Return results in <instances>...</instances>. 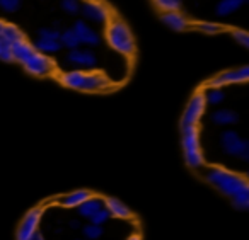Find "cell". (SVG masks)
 <instances>
[{
    "mask_svg": "<svg viewBox=\"0 0 249 240\" xmlns=\"http://www.w3.org/2000/svg\"><path fill=\"white\" fill-rule=\"evenodd\" d=\"M79 12H82V16L86 19H89V21H92V22H97V24H104V22H107V19H109V11H107V7L104 4H101V2H96V0L84 2V4L80 5Z\"/></svg>",
    "mask_w": 249,
    "mask_h": 240,
    "instance_id": "cell-11",
    "label": "cell"
},
{
    "mask_svg": "<svg viewBox=\"0 0 249 240\" xmlns=\"http://www.w3.org/2000/svg\"><path fill=\"white\" fill-rule=\"evenodd\" d=\"M82 233L86 237V240H99L103 237L104 230L103 226L99 225H94V223H87V225H82Z\"/></svg>",
    "mask_w": 249,
    "mask_h": 240,
    "instance_id": "cell-24",
    "label": "cell"
},
{
    "mask_svg": "<svg viewBox=\"0 0 249 240\" xmlns=\"http://www.w3.org/2000/svg\"><path fill=\"white\" fill-rule=\"evenodd\" d=\"M126 240H142V237H140L139 233H133V235H130Z\"/></svg>",
    "mask_w": 249,
    "mask_h": 240,
    "instance_id": "cell-35",
    "label": "cell"
},
{
    "mask_svg": "<svg viewBox=\"0 0 249 240\" xmlns=\"http://www.w3.org/2000/svg\"><path fill=\"white\" fill-rule=\"evenodd\" d=\"M246 2L248 0H220L217 4V7H215V14L218 17H227V16L234 14L235 11H239Z\"/></svg>",
    "mask_w": 249,
    "mask_h": 240,
    "instance_id": "cell-19",
    "label": "cell"
},
{
    "mask_svg": "<svg viewBox=\"0 0 249 240\" xmlns=\"http://www.w3.org/2000/svg\"><path fill=\"white\" fill-rule=\"evenodd\" d=\"M0 60H4V62H12L11 46L5 45L4 41H0Z\"/></svg>",
    "mask_w": 249,
    "mask_h": 240,
    "instance_id": "cell-31",
    "label": "cell"
},
{
    "mask_svg": "<svg viewBox=\"0 0 249 240\" xmlns=\"http://www.w3.org/2000/svg\"><path fill=\"white\" fill-rule=\"evenodd\" d=\"M67 63L73 65L77 70H82V72H87V70H94L97 67V56L94 55L92 50H70L69 55H67Z\"/></svg>",
    "mask_w": 249,
    "mask_h": 240,
    "instance_id": "cell-9",
    "label": "cell"
},
{
    "mask_svg": "<svg viewBox=\"0 0 249 240\" xmlns=\"http://www.w3.org/2000/svg\"><path fill=\"white\" fill-rule=\"evenodd\" d=\"M60 7H62L63 12H67V14H70V16H75L77 12L80 11L79 0H62V2H60Z\"/></svg>",
    "mask_w": 249,
    "mask_h": 240,
    "instance_id": "cell-28",
    "label": "cell"
},
{
    "mask_svg": "<svg viewBox=\"0 0 249 240\" xmlns=\"http://www.w3.org/2000/svg\"><path fill=\"white\" fill-rule=\"evenodd\" d=\"M60 34H62V31H58L55 28H41L38 31V38L52 39V41H60Z\"/></svg>",
    "mask_w": 249,
    "mask_h": 240,
    "instance_id": "cell-26",
    "label": "cell"
},
{
    "mask_svg": "<svg viewBox=\"0 0 249 240\" xmlns=\"http://www.w3.org/2000/svg\"><path fill=\"white\" fill-rule=\"evenodd\" d=\"M203 97L207 104H210V106H218V104L224 103L225 92L222 89H213V87H210L207 92H203Z\"/></svg>",
    "mask_w": 249,
    "mask_h": 240,
    "instance_id": "cell-23",
    "label": "cell"
},
{
    "mask_svg": "<svg viewBox=\"0 0 249 240\" xmlns=\"http://www.w3.org/2000/svg\"><path fill=\"white\" fill-rule=\"evenodd\" d=\"M22 38H24V34L21 33V29L16 28L14 24H7V22L0 21V41H4L5 45L11 46Z\"/></svg>",
    "mask_w": 249,
    "mask_h": 240,
    "instance_id": "cell-17",
    "label": "cell"
},
{
    "mask_svg": "<svg viewBox=\"0 0 249 240\" xmlns=\"http://www.w3.org/2000/svg\"><path fill=\"white\" fill-rule=\"evenodd\" d=\"M92 196V192L89 189H77L73 192H69V194L62 196L58 199V203L63 206V208H79L86 199H89Z\"/></svg>",
    "mask_w": 249,
    "mask_h": 240,
    "instance_id": "cell-15",
    "label": "cell"
},
{
    "mask_svg": "<svg viewBox=\"0 0 249 240\" xmlns=\"http://www.w3.org/2000/svg\"><path fill=\"white\" fill-rule=\"evenodd\" d=\"M220 147L231 157H237L242 162L249 160V143L248 140L241 137L237 131L234 130H225L220 135Z\"/></svg>",
    "mask_w": 249,
    "mask_h": 240,
    "instance_id": "cell-5",
    "label": "cell"
},
{
    "mask_svg": "<svg viewBox=\"0 0 249 240\" xmlns=\"http://www.w3.org/2000/svg\"><path fill=\"white\" fill-rule=\"evenodd\" d=\"M162 22L169 26L171 29H174V31H184V29H188V26H190L188 19L184 17L183 14H179L178 11L164 12V14H162Z\"/></svg>",
    "mask_w": 249,
    "mask_h": 240,
    "instance_id": "cell-18",
    "label": "cell"
},
{
    "mask_svg": "<svg viewBox=\"0 0 249 240\" xmlns=\"http://www.w3.org/2000/svg\"><path fill=\"white\" fill-rule=\"evenodd\" d=\"M181 143H183L184 160H186L188 167L193 171L203 167L205 157L201 152L200 135H198L196 126H181Z\"/></svg>",
    "mask_w": 249,
    "mask_h": 240,
    "instance_id": "cell-3",
    "label": "cell"
},
{
    "mask_svg": "<svg viewBox=\"0 0 249 240\" xmlns=\"http://www.w3.org/2000/svg\"><path fill=\"white\" fill-rule=\"evenodd\" d=\"M43 216V208L41 206H36L31 208L26 216L22 218L21 225L18 226V232H16V240H29L39 228V222H41Z\"/></svg>",
    "mask_w": 249,
    "mask_h": 240,
    "instance_id": "cell-7",
    "label": "cell"
},
{
    "mask_svg": "<svg viewBox=\"0 0 249 240\" xmlns=\"http://www.w3.org/2000/svg\"><path fill=\"white\" fill-rule=\"evenodd\" d=\"M109 218H111V215H109V211H107L106 208H101L99 211L96 213V215L90 218V223H94V225H99V226H103L106 222H109Z\"/></svg>",
    "mask_w": 249,
    "mask_h": 240,
    "instance_id": "cell-29",
    "label": "cell"
},
{
    "mask_svg": "<svg viewBox=\"0 0 249 240\" xmlns=\"http://www.w3.org/2000/svg\"><path fill=\"white\" fill-rule=\"evenodd\" d=\"M21 65L26 69V72L36 77H46L55 72V63L46 55H41L36 50H33L28 56L21 62Z\"/></svg>",
    "mask_w": 249,
    "mask_h": 240,
    "instance_id": "cell-6",
    "label": "cell"
},
{
    "mask_svg": "<svg viewBox=\"0 0 249 240\" xmlns=\"http://www.w3.org/2000/svg\"><path fill=\"white\" fill-rule=\"evenodd\" d=\"M200 31L203 33H208V34H215V33H220V26L215 24V22H200V24L196 26Z\"/></svg>",
    "mask_w": 249,
    "mask_h": 240,
    "instance_id": "cell-30",
    "label": "cell"
},
{
    "mask_svg": "<svg viewBox=\"0 0 249 240\" xmlns=\"http://www.w3.org/2000/svg\"><path fill=\"white\" fill-rule=\"evenodd\" d=\"M73 240H84V239H73Z\"/></svg>",
    "mask_w": 249,
    "mask_h": 240,
    "instance_id": "cell-36",
    "label": "cell"
},
{
    "mask_svg": "<svg viewBox=\"0 0 249 240\" xmlns=\"http://www.w3.org/2000/svg\"><path fill=\"white\" fill-rule=\"evenodd\" d=\"M22 0H0V11L5 14H14L21 9Z\"/></svg>",
    "mask_w": 249,
    "mask_h": 240,
    "instance_id": "cell-25",
    "label": "cell"
},
{
    "mask_svg": "<svg viewBox=\"0 0 249 240\" xmlns=\"http://www.w3.org/2000/svg\"><path fill=\"white\" fill-rule=\"evenodd\" d=\"M205 106L207 103H205L203 92H196L184 109L183 118H181V126H196L205 113Z\"/></svg>",
    "mask_w": 249,
    "mask_h": 240,
    "instance_id": "cell-8",
    "label": "cell"
},
{
    "mask_svg": "<svg viewBox=\"0 0 249 240\" xmlns=\"http://www.w3.org/2000/svg\"><path fill=\"white\" fill-rule=\"evenodd\" d=\"M33 46L29 45L28 41H26V38L19 39V41H16L14 45H11V53H12V60H16V62L21 63L22 60L26 58V56L29 55V53L33 51Z\"/></svg>",
    "mask_w": 249,
    "mask_h": 240,
    "instance_id": "cell-21",
    "label": "cell"
},
{
    "mask_svg": "<svg viewBox=\"0 0 249 240\" xmlns=\"http://www.w3.org/2000/svg\"><path fill=\"white\" fill-rule=\"evenodd\" d=\"M232 36H234L235 41L241 43L244 48H248V46H249V36H248V33H246V31H234V33H232Z\"/></svg>",
    "mask_w": 249,
    "mask_h": 240,
    "instance_id": "cell-32",
    "label": "cell"
},
{
    "mask_svg": "<svg viewBox=\"0 0 249 240\" xmlns=\"http://www.w3.org/2000/svg\"><path fill=\"white\" fill-rule=\"evenodd\" d=\"M210 120L217 126H231L239 121V114L232 109H217L210 114Z\"/></svg>",
    "mask_w": 249,
    "mask_h": 240,
    "instance_id": "cell-16",
    "label": "cell"
},
{
    "mask_svg": "<svg viewBox=\"0 0 249 240\" xmlns=\"http://www.w3.org/2000/svg\"><path fill=\"white\" fill-rule=\"evenodd\" d=\"M205 179L218 192L227 196L232 206L241 211L249 208V184L244 175L231 172L224 167H208L205 172Z\"/></svg>",
    "mask_w": 249,
    "mask_h": 240,
    "instance_id": "cell-1",
    "label": "cell"
},
{
    "mask_svg": "<svg viewBox=\"0 0 249 240\" xmlns=\"http://www.w3.org/2000/svg\"><path fill=\"white\" fill-rule=\"evenodd\" d=\"M104 208H106L107 211H109V215L114 216V218H120V220L132 218V209L116 198H106L104 199Z\"/></svg>",
    "mask_w": 249,
    "mask_h": 240,
    "instance_id": "cell-13",
    "label": "cell"
},
{
    "mask_svg": "<svg viewBox=\"0 0 249 240\" xmlns=\"http://www.w3.org/2000/svg\"><path fill=\"white\" fill-rule=\"evenodd\" d=\"M73 33H75L77 39H79L80 45H86V46H97L101 43V36L99 33H96L86 21L79 19V21L73 22L72 26Z\"/></svg>",
    "mask_w": 249,
    "mask_h": 240,
    "instance_id": "cell-12",
    "label": "cell"
},
{
    "mask_svg": "<svg viewBox=\"0 0 249 240\" xmlns=\"http://www.w3.org/2000/svg\"><path fill=\"white\" fill-rule=\"evenodd\" d=\"M29 240H46V237L43 235V233H41V232H39V230H38V232H36L35 235H33V237H31V239H29Z\"/></svg>",
    "mask_w": 249,
    "mask_h": 240,
    "instance_id": "cell-34",
    "label": "cell"
},
{
    "mask_svg": "<svg viewBox=\"0 0 249 240\" xmlns=\"http://www.w3.org/2000/svg\"><path fill=\"white\" fill-rule=\"evenodd\" d=\"M62 84L65 87L84 92H99L109 87V80L103 73L96 72H82V70H70L60 77Z\"/></svg>",
    "mask_w": 249,
    "mask_h": 240,
    "instance_id": "cell-2",
    "label": "cell"
},
{
    "mask_svg": "<svg viewBox=\"0 0 249 240\" xmlns=\"http://www.w3.org/2000/svg\"><path fill=\"white\" fill-rule=\"evenodd\" d=\"M249 79V69L248 67H241L235 70H227L218 75H215L212 80H208V87L213 89H222L224 86H231V84H241Z\"/></svg>",
    "mask_w": 249,
    "mask_h": 240,
    "instance_id": "cell-10",
    "label": "cell"
},
{
    "mask_svg": "<svg viewBox=\"0 0 249 240\" xmlns=\"http://www.w3.org/2000/svg\"><path fill=\"white\" fill-rule=\"evenodd\" d=\"M69 226L72 230H79V228H82V223H80V220H72V222L69 223Z\"/></svg>",
    "mask_w": 249,
    "mask_h": 240,
    "instance_id": "cell-33",
    "label": "cell"
},
{
    "mask_svg": "<svg viewBox=\"0 0 249 240\" xmlns=\"http://www.w3.org/2000/svg\"><path fill=\"white\" fill-rule=\"evenodd\" d=\"M106 39L113 50L124 56H132L135 53V39L132 31L123 21H113L106 29Z\"/></svg>",
    "mask_w": 249,
    "mask_h": 240,
    "instance_id": "cell-4",
    "label": "cell"
},
{
    "mask_svg": "<svg viewBox=\"0 0 249 240\" xmlns=\"http://www.w3.org/2000/svg\"><path fill=\"white\" fill-rule=\"evenodd\" d=\"M33 48L36 50L41 55H53V53H58L62 50V43L60 41H52V39H41L38 38L33 45Z\"/></svg>",
    "mask_w": 249,
    "mask_h": 240,
    "instance_id": "cell-20",
    "label": "cell"
},
{
    "mask_svg": "<svg viewBox=\"0 0 249 240\" xmlns=\"http://www.w3.org/2000/svg\"><path fill=\"white\" fill-rule=\"evenodd\" d=\"M60 43H62V48H67L69 51L70 50H77L80 46L79 39H77V36L72 28L63 29L62 34H60Z\"/></svg>",
    "mask_w": 249,
    "mask_h": 240,
    "instance_id": "cell-22",
    "label": "cell"
},
{
    "mask_svg": "<svg viewBox=\"0 0 249 240\" xmlns=\"http://www.w3.org/2000/svg\"><path fill=\"white\" fill-rule=\"evenodd\" d=\"M156 4L164 12H174L181 7V0H156Z\"/></svg>",
    "mask_w": 249,
    "mask_h": 240,
    "instance_id": "cell-27",
    "label": "cell"
},
{
    "mask_svg": "<svg viewBox=\"0 0 249 240\" xmlns=\"http://www.w3.org/2000/svg\"><path fill=\"white\" fill-rule=\"evenodd\" d=\"M101 208H104V198H99V196L92 194L89 199H86V201L77 208V213H79L80 218L90 220Z\"/></svg>",
    "mask_w": 249,
    "mask_h": 240,
    "instance_id": "cell-14",
    "label": "cell"
}]
</instances>
